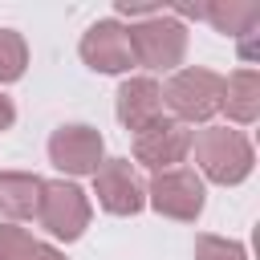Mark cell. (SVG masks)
<instances>
[{"label": "cell", "instance_id": "1", "mask_svg": "<svg viewBox=\"0 0 260 260\" xmlns=\"http://www.w3.org/2000/svg\"><path fill=\"white\" fill-rule=\"evenodd\" d=\"M191 150H195V167H199L195 175L215 187H240L256 167V150H252L248 134L236 126H203L191 138Z\"/></svg>", "mask_w": 260, "mask_h": 260}, {"label": "cell", "instance_id": "2", "mask_svg": "<svg viewBox=\"0 0 260 260\" xmlns=\"http://www.w3.org/2000/svg\"><path fill=\"white\" fill-rule=\"evenodd\" d=\"M219 98H223V77L207 65H187V69H175L162 85V110L175 114V122L191 126H207L215 114H219Z\"/></svg>", "mask_w": 260, "mask_h": 260}, {"label": "cell", "instance_id": "3", "mask_svg": "<svg viewBox=\"0 0 260 260\" xmlns=\"http://www.w3.org/2000/svg\"><path fill=\"white\" fill-rule=\"evenodd\" d=\"M126 32H130L134 65H142L150 73H175L187 57V24L179 16H171L167 8L158 16L126 24Z\"/></svg>", "mask_w": 260, "mask_h": 260}, {"label": "cell", "instance_id": "4", "mask_svg": "<svg viewBox=\"0 0 260 260\" xmlns=\"http://www.w3.org/2000/svg\"><path fill=\"white\" fill-rule=\"evenodd\" d=\"M89 195L73 183V179H45L41 183V203H37V223L53 236V240H81L89 228Z\"/></svg>", "mask_w": 260, "mask_h": 260}, {"label": "cell", "instance_id": "5", "mask_svg": "<svg viewBox=\"0 0 260 260\" xmlns=\"http://www.w3.org/2000/svg\"><path fill=\"white\" fill-rule=\"evenodd\" d=\"M146 203L162 215V219H179V223H195L207 207V187L195 171L175 167V171H158L150 175V183L142 187Z\"/></svg>", "mask_w": 260, "mask_h": 260}, {"label": "cell", "instance_id": "6", "mask_svg": "<svg viewBox=\"0 0 260 260\" xmlns=\"http://www.w3.org/2000/svg\"><path fill=\"white\" fill-rule=\"evenodd\" d=\"M102 158H106V138L85 122H65L49 134V162L69 179L93 175Z\"/></svg>", "mask_w": 260, "mask_h": 260}, {"label": "cell", "instance_id": "7", "mask_svg": "<svg viewBox=\"0 0 260 260\" xmlns=\"http://www.w3.org/2000/svg\"><path fill=\"white\" fill-rule=\"evenodd\" d=\"M77 53H81V61H85L93 73H130V69H134L130 32H126V24L114 20V16L93 20V24L81 32Z\"/></svg>", "mask_w": 260, "mask_h": 260}, {"label": "cell", "instance_id": "8", "mask_svg": "<svg viewBox=\"0 0 260 260\" xmlns=\"http://www.w3.org/2000/svg\"><path fill=\"white\" fill-rule=\"evenodd\" d=\"M187 154H191V130L175 118H158L154 126L134 134V162L146 167L150 175L175 171Z\"/></svg>", "mask_w": 260, "mask_h": 260}, {"label": "cell", "instance_id": "9", "mask_svg": "<svg viewBox=\"0 0 260 260\" xmlns=\"http://www.w3.org/2000/svg\"><path fill=\"white\" fill-rule=\"evenodd\" d=\"M89 179H93V195H98L102 211H110V215H138L146 207V191H142L130 158H102V167Z\"/></svg>", "mask_w": 260, "mask_h": 260}, {"label": "cell", "instance_id": "10", "mask_svg": "<svg viewBox=\"0 0 260 260\" xmlns=\"http://www.w3.org/2000/svg\"><path fill=\"white\" fill-rule=\"evenodd\" d=\"M114 114L130 134L154 126L158 118H167L162 114V85L154 77H126L114 93Z\"/></svg>", "mask_w": 260, "mask_h": 260}, {"label": "cell", "instance_id": "11", "mask_svg": "<svg viewBox=\"0 0 260 260\" xmlns=\"http://www.w3.org/2000/svg\"><path fill=\"white\" fill-rule=\"evenodd\" d=\"M171 16H195L207 20L215 32L223 37H252L260 24V4L252 0H211V4H195V8H167Z\"/></svg>", "mask_w": 260, "mask_h": 260}, {"label": "cell", "instance_id": "12", "mask_svg": "<svg viewBox=\"0 0 260 260\" xmlns=\"http://www.w3.org/2000/svg\"><path fill=\"white\" fill-rule=\"evenodd\" d=\"M219 110L228 114V122L236 126H252L260 118V73L252 65H240L236 73L223 77V98Z\"/></svg>", "mask_w": 260, "mask_h": 260}, {"label": "cell", "instance_id": "13", "mask_svg": "<svg viewBox=\"0 0 260 260\" xmlns=\"http://www.w3.org/2000/svg\"><path fill=\"white\" fill-rule=\"evenodd\" d=\"M41 175L28 171H0V215L8 223L20 219H37V203H41Z\"/></svg>", "mask_w": 260, "mask_h": 260}, {"label": "cell", "instance_id": "14", "mask_svg": "<svg viewBox=\"0 0 260 260\" xmlns=\"http://www.w3.org/2000/svg\"><path fill=\"white\" fill-rule=\"evenodd\" d=\"M28 69V45L16 28H0V85L20 81Z\"/></svg>", "mask_w": 260, "mask_h": 260}, {"label": "cell", "instance_id": "15", "mask_svg": "<svg viewBox=\"0 0 260 260\" xmlns=\"http://www.w3.org/2000/svg\"><path fill=\"white\" fill-rule=\"evenodd\" d=\"M195 260H248V248L240 240H228V236H195Z\"/></svg>", "mask_w": 260, "mask_h": 260}, {"label": "cell", "instance_id": "16", "mask_svg": "<svg viewBox=\"0 0 260 260\" xmlns=\"http://www.w3.org/2000/svg\"><path fill=\"white\" fill-rule=\"evenodd\" d=\"M37 248L32 232L20 223H0V260H28Z\"/></svg>", "mask_w": 260, "mask_h": 260}, {"label": "cell", "instance_id": "17", "mask_svg": "<svg viewBox=\"0 0 260 260\" xmlns=\"http://www.w3.org/2000/svg\"><path fill=\"white\" fill-rule=\"evenodd\" d=\"M28 260H65V252L61 248H53V244H45V240H37V248H32V256Z\"/></svg>", "mask_w": 260, "mask_h": 260}, {"label": "cell", "instance_id": "18", "mask_svg": "<svg viewBox=\"0 0 260 260\" xmlns=\"http://www.w3.org/2000/svg\"><path fill=\"white\" fill-rule=\"evenodd\" d=\"M12 122H16V106H12V98H4V93H0V134H4V130H12Z\"/></svg>", "mask_w": 260, "mask_h": 260}]
</instances>
